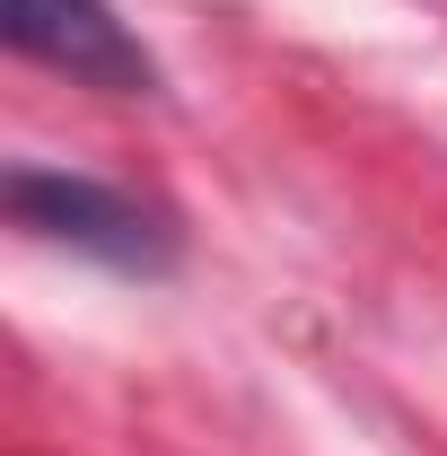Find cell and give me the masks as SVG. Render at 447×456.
Masks as SVG:
<instances>
[{
	"label": "cell",
	"instance_id": "1",
	"mask_svg": "<svg viewBox=\"0 0 447 456\" xmlns=\"http://www.w3.org/2000/svg\"><path fill=\"white\" fill-rule=\"evenodd\" d=\"M0 202H9L18 228L53 237L70 255H97L114 273H167L175 264L167 211H150V202L123 193V184H97V175H70V167H9Z\"/></svg>",
	"mask_w": 447,
	"mask_h": 456
},
{
	"label": "cell",
	"instance_id": "2",
	"mask_svg": "<svg viewBox=\"0 0 447 456\" xmlns=\"http://www.w3.org/2000/svg\"><path fill=\"white\" fill-rule=\"evenodd\" d=\"M0 36H9V53L45 61L79 88H106V97H150L158 88V61L114 18V0H0Z\"/></svg>",
	"mask_w": 447,
	"mask_h": 456
}]
</instances>
